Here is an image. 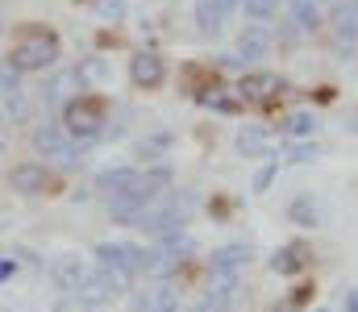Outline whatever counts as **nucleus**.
Masks as SVG:
<instances>
[{
	"label": "nucleus",
	"instance_id": "nucleus-1",
	"mask_svg": "<svg viewBox=\"0 0 358 312\" xmlns=\"http://www.w3.org/2000/svg\"><path fill=\"white\" fill-rule=\"evenodd\" d=\"M167 184H171V171L167 167H159V171H129V167H121V171H104L96 179V188L108 196V205H113V212L121 221H129L138 208L159 200Z\"/></svg>",
	"mask_w": 358,
	"mask_h": 312
},
{
	"label": "nucleus",
	"instance_id": "nucleus-2",
	"mask_svg": "<svg viewBox=\"0 0 358 312\" xmlns=\"http://www.w3.org/2000/svg\"><path fill=\"white\" fill-rule=\"evenodd\" d=\"M59 59V34L55 29H42V25H25L13 42V54H8V67L21 71V75H34V71H46L55 67Z\"/></svg>",
	"mask_w": 358,
	"mask_h": 312
},
{
	"label": "nucleus",
	"instance_id": "nucleus-3",
	"mask_svg": "<svg viewBox=\"0 0 358 312\" xmlns=\"http://www.w3.org/2000/svg\"><path fill=\"white\" fill-rule=\"evenodd\" d=\"M104 101L100 96H76V101H67L63 108V125H67V133L71 138H80V142H92V138H100V129H104Z\"/></svg>",
	"mask_w": 358,
	"mask_h": 312
},
{
	"label": "nucleus",
	"instance_id": "nucleus-4",
	"mask_svg": "<svg viewBox=\"0 0 358 312\" xmlns=\"http://www.w3.org/2000/svg\"><path fill=\"white\" fill-rule=\"evenodd\" d=\"M96 258H100V267L113 271L117 279H134V275L146 271V250L125 246V242H100V246H96Z\"/></svg>",
	"mask_w": 358,
	"mask_h": 312
},
{
	"label": "nucleus",
	"instance_id": "nucleus-5",
	"mask_svg": "<svg viewBox=\"0 0 358 312\" xmlns=\"http://www.w3.org/2000/svg\"><path fill=\"white\" fill-rule=\"evenodd\" d=\"M329 38H334V50L342 59H355L358 54V4H334L329 13Z\"/></svg>",
	"mask_w": 358,
	"mask_h": 312
},
{
	"label": "nucleus",
	"instance_id": "nucleus-6",
	"mask_svg": "<svg viewBox=\"0 0 358 312\" xmlns=\"http://www.w3.org/2000/svg\"><path fill=\"white\" fill-rule=\"evenodd\" d=\"M34 146L46 154V158H55V163H63V167H76V146H71V138L59 129V125H42V129H34Z\"/></svg>",
	"mask_w": 358,
	"mask_h": 312
},
{
	"label": "nucleus",
	"instance_id": "nucleus-7",
	"mask_svg": "<svg viewBox=\"0 0 358 312\" xmlns=\"http://www.w3.org/2000/svg\"><path fill=\"white\" fill-rule=\"evenodd\" d=\"M117 275L113 271H88V279L76 288V300H80V309H100V304H108L113 300V292H117Z\"/></svg>",
	"mask_w": 358,
	"mask_h": 312
},
{
	"label": "nucleus",
	"instance_id": "nucleus-8",
	"mask_svg": "<svg viewBox=\"0 0 358 312\" xmlns=\"http://www.w3.org/2000/svg\"><path fill=\"white\" fill-rule=\"evenodd\" d=\"M129 80H134L138 88H159V84L167 80V63H163L155 50H142V54L129 59Z\"/></svg>",
	"mask_w": 358,
	"mask_h": 312
},
{
	"label": "nucleus",
	"instance_id": "nucleus-9",
	"mask_svg": "<svg viewBox=\"0 0 358 312\" xmlns=\"http://www.w3.org/2000/svg\"><path fill=\"white\" fill-rule=\"evenodd\" d=\"M8 184H13V192H21V196H42L46 184H50V175H46L42 163H21V167H13Z\"/></svg>",
	"mask_w": 358,
	"mask_h": 312
},
{
	"label": "nucleus",
	"instance_id": "nucleus-10",
	"mask_svg": "<svg viewBox=\"0 0 358 312\" xmlns=\"http://www.w3.org/2000/svg\"><path fill=\"white\" fill-rule=\"evenodd\" d=\"M238 4H242V0H196V25H200V34H221L225 17H229Z\"/></svg>",
	"mask_w": 358,
	"mask_h": 312
},
{
	"label": "nucleus",
	"instance_id": "nucleus-11",
	"mask_svg": "<svg viewBox=\"0 0 358 312\" xmlns=\"http://www.w3.org/2000/svg\"><path fill=\"white\" fill-rule=\"evenodd\" d=\"M308 246H300V242H292V246H283V250H275V258H271V271L275 275H300L304 267H308Z\"/></svg>",
	"mask_w": 358,
	"mask_h": 312
},
{
	"label": "nucleus",
	"instance_id": "nucleus-12",
	"mask_svg": "<svg viewBox=\"0 0 358 312\" xmlns=\"http://www.w3.org/2000/svg\"><path fill=\"white\" fill-rule=\"evenodd\" d=\"M238 92H242V101H267L271 92H279V75L275 71H246Z\"/></svg>",
	"mask_w": 358,
	"mask_h": 312
},
{
	"label": "nucleus",
	"instance_id": "nucleus-13",
	"mask_svg": "<svg viewBox=\"0 0 358 312\" xmlns=\"http://www.w3.org/2000/svg\"><path fill=\"white\" fill-rule=\"evenodd\" d=\"M271 50V34L263 25H246L238 34V59H267Z\"/></svg>",
	"mask_w": 358,
	"mask_h": 312
},
{
	"label": "nucleus",
	"instance_id": "nucleus-14",
	"mask_svg": "<svg viewBox=\"0 0 358 312\" xmlns=\"http://www.w3.org/2000/svg\"><path fill=\"white\" fill-rule=\"evenodd\" d=\"M246 258H250V246H221V250H213L208 271L213 275H229V271H242Z\"/></svg>",
	"mask_w": 358,
	"mask_h": 312
},
{
	"label": "nucleus",
	"instance_id": "nucleus-15",
	"mask_svg": "<svg viewBox=\"0 0 358 312\" xmlns=\"http://www.w3.org/2000/svg\"><path fill=\"white\" fill-rule=\"evenodd\" d=\"M50 275H55V283H59L63 292H76V288L88 279V267H84L76 254H63V258L55 262V271H50Z\"/></svg>",
	"mask_w": 358,
	"mask_h": 312
},
{
	"label": "nucleus",
	"instance_id": "nucleus-16",
	"mask_svg": "<svg viewBox=\"0 0 358 312\" xmlns=\"http://www.w3.org/2000/svg\"><path fill=\"white\" fill-rule=\"evenodd\" d=\"M287 17H292L296 34L321 29V4H317V0H287Z\"/></svg>",
	"mask_w": 358,
	"mask_h": 312
},
{
	"label": "nucleus",
	"instance_id": "nucleus-17",
	"mask_svg": "<svg viewBox=\"0 0 358 312\" xmlns=\"http://www.w3.org/2000/svg\"><path fill=\"white\" fill-rule=\"evenodd\" d=\"M287 138H313V129H317V117L313 112H292V117H283V125H279Z\"/></svg>",
	"mask_w": 358,
	"mask_h": 312
},
{
	"label": "nucleus",
	"instance_id": "nucleus-18",
	"mask_svg": "<svg viewBox=\"0 0 358 312\" xmlns=\"http://www.w3.org/2000/svg\"><path fill=\"white\" fill-rule=\"evenodd\" d=\"M71 88H80V71H67V75H59L55 84H50V101H67V96H80V92H71Z\"/></svg>",
	"mask_w": 358,
	"mask_h": 312
},
{
	"label": "nucleus",
	"instance_id": "nucleus-19",
	"mask_svg": "<svg viewBox=\"0 0 358 312\" xmlns=\"http://www.w3.org/2000/svg\"><path fill=\"white\" fill-rule=\"evenodd\" d=\"M238 150L242 154H263L267 150V133L263 129H242L238 133Z\"/></svg>",
	"mask_w": 358,
	"mask_h": 312
},
{
	"label": "nucleus",
	"instance_id": "nucleus-20",
	"mask_svg": "<svg viewBox=\"0 0 358 312\" xmlns=\"http://www.w3.org/2000/svg\"><path fill=\"white\" fill-rule=\"evenodd\" d=\"M275 4H279V0H242L246 17H255V21H271V17H275Z\"/></svg>",
	"mask_w": 358,
	"mask_h": 312
},
{
	"label": "nucleus",
	"instance_id": "nucleus-21",
	"mask_svg": "<svg viewBox=\"0 0 358 312\" xmlns=\"http://www.w3.org/2000/svg\"><path fill=\"white\" fill-rule=\"evenodd\" d=\"M292 221H296V225H317V205H313L308 196H300V200L292 205Z\"/></svg>",
	"mask_w": 358,
	"mask_h": 312
},
{
	"label": "nucleus",
	"instance_id": "nucleus-22",
	"mask_svg": "<svg viewBox=\"0 0 358 312\" xmlns=\"http://www.w3.org/2000/svg\"><path fill=\"white\" fill-rule=\"evenodd\" d=\"M271 179H275V163H271V167H263V171L255 175V192H267V188H271Z\"/></svg>",
	"mask_w": 358,
	"mask_h": 312
},
{
	"label": "nucleus",
	"instance_id": "nucleus-23",
	"mask_svg": "<svg viewBox=\"0 0 358 312\" xmlns=\"http://www.w3.org/2000/svg\"><path fill=\"white\" fill-rule=\"evenodd\" d=\"M317 154V146H296L292 150V163H304V158H313Z\"/></svg>",
	"mask_w": 358,
	"mask_h": 312
},
{
	"label": "nucleus",
	"instance_id": "nucleus-24",
	"mask_svg": "<svg viewBox=\"0 0 358 312\" xmlns=\"http://www.w3.org/2000/svg\"><path fill=\"white\" fill-rule=\"evenodd\" d=\"M100 13H104V17H121V0H104Z\"/></svg>",
	"mask_w": 358,
	"mask_h": 312
},
{
	"label": "nucleus",
	"instance_id": "nucleus-25",
	"mask_svg": "<svg viewBox=\"0 0 358 312\" xmlns=\"http://www.w3.org/2000/svg\"><path fill=\"white\" fill-rule=\"evenodd\" d=\"M346 309L358 312V292H346Z\"/></svg>",
	"mask_w": 358,
	"mask_h": 312
},
{
	"label": "nucleus",
	"instance_id": "nucleus-26",
	"mask_svg": "<svg viewBox=\"0 0 358 312\" xmlns=\"http://www.w3.org/2000/svg\"><path fill=\"white\" fill-rule=\"evenodd\" d=\"M13 275V262H0V279H8Z\"/></svg>",
	"mask_w": 358,
	"mask_h": 312
},
{
	"label": "nucleus",
	"instance_id": "nucleus-27",
	"mask_svg": "<svg viewBox=\"0 0 358 312\" xmlns=\"http://www.w3.org/2000/svg\"><path fill=\"white\" fill-rule=\"evenodd\" d=\"M317 312H325V309H317Z\"/></svg>",
	"mask_w": 358,
	"mask_h": 312
},
{
	"label": "nucleus",
	"instance_id": "nucleus-28",
	"mask_svg": "<svg viewBox=\"0 0 358 312\" xmlns=\"http://www.w3.org/2000/svg\"><path fill=\"white\" fill-rule=\"evenodd\" d=\"M317 4H321V0H317Z\"/></svg>",
	"mask_w": 358,
	"mask_h": 312
},
{
	"label": "nucleus",
	"instance_id": "nucleus-29",
	"mask_svg": "<svg viewBox=\"0 0 358 312\" xmlns=\"http://www.w3.org/2000/svg\"><path fill=\"white\" fill-rule=\"evenodd\" d=\"M76 4H80V0H76Z\"/></svg>",
	"mask_w": 358,
	"mask_h": 312
}]
</instances>
